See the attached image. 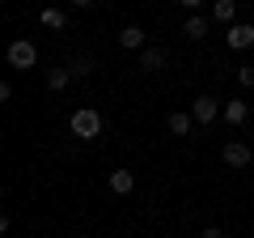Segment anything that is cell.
I'll return each mask as SVG.
<instances>
[{
    "instance_id": "6da1fadb",
    "label": "cell",
    "mask_w": 254,
    "mask_h": 238,
    "mask_svg": "<svg viewBox=\"0 0 254 238\" xmlns=\"http://www.w3.org/2000/svg\"><path fill=\"white\" fill-rule=\"evenodd\" d=\"M68 128H72V136H81V140H98L102 136V115L93 107H76L72 119H68Z\"/></svg>"
},
{
    "instance_id": "7a4b0ae2",
    "label": "cell",
    "mask_w": 254,
    "mask_h": 238,
    "mask_svg": "<svg viewBox=\"0 0 254 238\" xmlns=\"http://www.w3.org/2000/svg\"><path fill=\"white\" fill-rule=\"evenodd\" d=\"M4 60H9V68H34L38 64V47L30 43V38H13L9 51H4Z\"/></svg>"
},
{
    "instance_id": "3957f363",
    "label": "cell",
    "mask_w": 254,
    "mask_h": 238,
    "mask_svg": "<svg viewBox=\"0 0 254 238\" xmlns=\"http://www.w3.org/2000/svg\"><path fill=\"white\" fill-rule=\"evenodd\" d=\"M220 157H225V166H233V170H246V166L254 162V153H250V145H246V140H225Z\"/></svg>"
},
{
    "instance_id": "277c9868",
    "label": "cell",
    "mask_w": 254,
    "mask_h": 238,
    "mask_svg": "<svg viewBox=\"0 0 254 238\" xmlns=\"http://www.w3.org/2000/svg\"><path fill=\"white\" fill-rule=\"evenodd\" d=\"M220 111H225V107H220L216 98H208V94H199V98L190 102V119H195V123H216Z\"/></svg>"
},
{
    "instance_id": "5b68a950",
    "label": "cell",
    "mask_w": 254,
    "mask_h": 238,
    "mask_svg": "<svg viewBox=\"0 0 254 238\" xmlns=\"http://www.w3.org/2000/svg\"><path fill=\"white\" fill-rule=\"evenodd\" d=\"M254 47V26L250 21H233L229 26V51H250Z\"/></svg>"
},
{
    "instance_id": "8992f818",
    "label": "cell",
    "mask_w": 254,
    "mask_h": 238,
    "mask_svg": "<svg viewBox=\"0 0 254 238\" xmlns=\"http://www.w3.org/2000/svg\"><path fill=\"white\" fill-rule=\"evenodd\" d=\"M220 119H225L229 128H237V123H246V119H250V107H246L242 98H229L225 111H220Z\"/></svg>"
},
{
    "instance_id": "52a82bcc",
    "label": "cell",
    "mask_w": 254,
    "mask_h": 238,
    "mask_svg": "<svg viewBox=\"0 0 254 238\" xmlns=\"http://www.w3.org/2000/svg\"><path fill=\"white\" fill-rule=\"evenodd\" d=\"M119 47H123V51H144V30H140V26H123V30H119Z\"/></svg>"
},
{
    "instance_id": "ba28073f",
    "label": "cell",
    "mask_w": 254,
    "mask_h": 238,
    "mask_svg": "<svg viewBox=\"0 0 254 238\" xmlns=\"http://www.w3.org/2000/svg\"><path fill=\"white\" fill-rule=\"evenodd\" d=\"M140 68L144 73H165V51L161 47H144L140 51Z\"/></svg>"
},
{
    "instance_id": "9c48e42d",
    "label": "cell",
    "mask_w": 254,
    "mask_h": 238,
    "mask_svg": "<svg viewBox=\"0 0 254 238\" xmlns=\"http://www.w3.org/2000/svg\"><path fill=\"white\" fill-rule=\"evenodd\" d=\"M165 128H170V136H190V128H195V119H190L187 111H174V115L165 119Z\"/></svg>"
},
{
    "instance_id": "30bf717a",
    "label": "cell",
    "mask_w": 254,
    "mask_h": 238,
    "mask_svg": "<svg viewBox=\"0 0 254 238\" xmlns=\"http://www.w3.org/2000/svg\"><path fill=\"white\" fill-rule=\"evenodd\" d=\"M131 187H136V174L131 170H110V192L115 196H127Z\"/></svg>"
},
{
    "instance_id": "8fae6325",
    "label": "cell",
    "mask_w": 254,
    "mask_h": 238,
    "mask_svg": "<svg viewBox=\"0 0 254 238\" xmlns=\"http://www.w3.org/2000/svg\"><path fill=\"white\" fill-rule=\"evenodd\" d=\"M182 34H187V38H195V43H199V38L208 34V17H199V13H190V17L182 21Z\"/></svg>"
},
{
    "instance_id": "7c38bea8",
    "label": "cell",
    "mask_w": 254,
    "mask_h": 238,
    "mask_svg": "<svg viewBox=\"0 0 254 238\" xmlns=\"http://www.w3.org/2000/svg\"><path fill=\"white\" fill-rule=\"evenodd\" d=\"M212 17L225 21V26H233L237 21V0H216V4H212Z\"/></svg>"
},
{
    "instance_id": "4fadbf2b",
    "label": "cell",
    "mask_w": 254,
    "mask_h": 238,
    "mask_svg": "<svg viewBox=\"0 0 254 238\" xmlns=\"http://www.w3.org/2000/svg\"><path fill=\"white\" fill-rule=\"evenodd\" d=\"M43 26L47 30H64V26H68V13L55 9V4H47V9H43Z\"/></svg>"
},
{
    "instance_id": "5bb4252c",
    "label": "cell",
    "mask_w": 254,
    "mask_h": 238,
    "mask_svg": "<svg viewBox=\"0 0 254 238\" xmlns=\"http://www.w3.org/2000/svg\"><path fill=\"white\" fill-rule=\"evenodd\" d=\"M68 81H72V68H60V64H55L51 73H47V85H51V90H64Z\"/></svg>"
},
{
    "instance_id": "9a60e30c",
    "label": "cell",
    "mask_w": 254,
    "mask_h": 238,
    "mask_svg": "<svg viewBox=\"0 0 254 238\" xmlns=\"http://www.w3.org/2000/svg\"><path fill=\"white\" fill-rule=\"evenodd\" d=\"M85 77H93V60L89 55H81V60L72 64V81H85Z\"/></svg>"
},
{
    "instance_id": "2e32d148",
    "label": "cell",
    "mask_w": 254,
    "mask_h": 238,
    "mask_svg": "<svg viewBox=\"0 0 254 238\" xmlns=\"http://www.w3.org/2000/svg\"><path fill=\"white\" fill-rule=\"evenodd\" d=\"M237 85L254 90V64H242V68H237Z\"/></svg>"
},
{
    "instance_id": "e0dca14e",
    "label": "cell",
    "mask_w": 254,
    "mask_h": 238,
    "mask_svg": "<svg viewBox=\"0 0 254 238\" xmlns=\"http://www.w3.org/2000/svg\"><path fill=\"white\" fill-rule=\"evenodd\" d=\"M199 238H225V230H220V226H208V230H203Z\"/></svg>"
},
{
    "instance_id": "ac0fdd59",
    "label": "cell",
    "mask_w": 254,
    "mask_h": 238,
    "mask_svg": "<svg viewBox=\"0 0 254 238\" xmlns=\"http://www.w3.org/2000/svg\"><path fill=\"white\" fill-rule=\"evenodd\" d=\"M178 4H182V9H199L203 0H178Z\"/></svg>"
},
{
    "instance_id": "d6986e66",
    "label": "cell",
    "mask_w": 254,
    "mask_h": 238,
    "mask_svg": "<svg viewBox=\"0 0 254 238\" xmlns=\"http://www.w3.org/2000/svg\"><path fill=\"white\" fill-rule=\"evenodd\" d=\"M72 4H76V9H89V4H93V0H72Z\"/></svg>"
}]
</instances>
